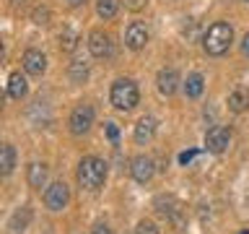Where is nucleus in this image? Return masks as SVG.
<instances>
[{
  "label": "nucleus",
  "instance_id": "obj_18",
  "mask_svg": "<svg viewBox=\"0 0 249 234\" xmlns=\"http://www.w3.org/2000/svg\"><path fill=\"white\" fill-rule=\"evenodd\" d=\"M13 167H16V151L11 143H5L0 148V169H3V175H11Z\"/></svg>",
  "mask_w": 249,
  "mask_h": 234
},
{
  "label": "nucleus",
  "instance_id": "obj_14",
  "mask_svg": "<svg viewBox=\"0 0 249 234\" xmlns=\"http://www.w3.org/2000/svg\"><path fill=\"white\" fill-rule=\"evenodd\" d=\"M26 91H29L26 76H21V73H11V78H8V97L21 99V97H26Z\"/></svg>",
  "mask_w": 249,
  "mask_h": 234
},
{
  "label": "nucleus",
  "instance_id": "obj_9",
  "mask_svg": "<svg viewBox=\"0 0 249 234\" xmlns=\"http://www.w3.org/2000/svg\"><path fill=\"white\" fill-rule=\"evenodd\" d=\"M89 50H91L93 58H109V55H112V39H109L104 31H91Z\"/></svg>",
  "mask_w": 249,
  "mask_h": 234
},
{
  "label": "nucleus",
  "instance_id": "obj_16",
  "mask_svg": "<svg viewBox=\"0 0 249 234\" xmlns=\"http://www.w3.org/2000/svg\"><path fill=\"white\" fill-rule=\"evenodd\" d=\"M247 107H249V91L247 89L231 91V97H229V109L231 112H244Z\"/></svg>",
  "mask_w": 249,
  "mask_h": 234
},
{
  "label": "nucleus",
  "instance_id": "obj_10",
  "mask_svg": "<svg viewBox=\"0 0 249 234\" xmlns=\"http://www.w3.org/2000/svg\"><path fill=\"white\" fill-rule=\"evenodd\" d=\"M153 172H156L153 159H148V156H135L130 164V175L135 177L138 182H148V179L153 177Z\"/></svg>",
  "mask_w": 249,
  "mask_h": 234
},
{
  "label": "nucleus",
  "instance_id": "obj_25",
  "mask_svg": "<svg viewBox=\"0 0 249 234\" xmlns=\"http://www.w3.org/2000/svg\"><path fill=\"white\" fill-rule=\"evenodd\" d=\"M47 19H50V11H47V8H39V11H34V21H36V23H47Z\"/></svg>",
  "mask_w": 249,
  "mask_h": 234
},
{
  "label": "nucleus",
  "instance_id": "obj_31",
  "mask_svg": "<svg viewBox=\"0 0 249 234\" xmlns=\"http://www.w3.org/2000/svg\"><path fill=\"white\" fill-rule=\"evenodd\" d=\"M247 3H249V0H247Z\"/></svg>",
  "mask_w": 249,
  "mask_h": 234
},
{
  "label": "nucleus",
  "instance_id": "obj_7",
  "mask_svg": "<svg viewBox=\"0 0 249 234\" xmlns=\"http://www.w3.org/2000/svg\"><path fill=\"white\" fill-rule=\"evenodd\" d=\"M229 140H231V130L223 128V125H215V128L208 130L205 136V148L210 154H223L229 148Z\"/></svg>",
  "mask_w": 249,
  "mask_h": 234
},
{
  "label": "nucleus",
  "instance_id": "obj_15",
  "mask_svg": "<svg viewBox=\"0 0 249 234\" xmlns=\"http://www.w3.org/2000/svg\"><path fill=\"white\" fill-rule=\"evenodd\" d=\"M44 182H47V167L44 164H39V161L29 164V185L39 190V187H44Z\"/></svg>",
  "mask_w": 249,
  "mask_h": 234
},
{
  "label": "nucleus",
  "instance_id": "obj_20",
  "mask_svg": "<svg viewBox=\"0 0 249 234\" xmlns=\"http://www.w3.org/2000/svg\"><path fill=\"white\" fill-rule=\"evenodd\" d=\"M68 76H70V81H73V83H83L86 78H89V65H86L83 60H73V62H70Z\"/></svg>",
  "mask_w": 249,
  "mask_h": 234
},
{
  "label": "nucleus",
  "instance_id": "obj_13",
  "mask_svg": "<svg viewBox=\"0 0 249 234\" xmlns=\"http://www.w3.org/2000/svg\"><path fill=\"white\" fill-rule=\"evenodd\" d=\"M153 133H156V120L153 117H140L138 125H135V140L138 143H145V140H151L153 138Z\"/></svg>",
  "mask_w": 249,
  "mask_h": 234
},
{
  "label": "nucleus",
  "instance_id": "obj_29",
  "mask_svg": "<svg viewBox=\"0 0 249 234\" xmlns=\"http://www.w3.org/2000/svg\"><path fill=\"white\" fill-rule=\"evenodd\" d=\"M68 3H70V5H81L83 0H68Z\"/></svg>",
  "mask_w": 249,
  "mask_h": 234
},
{
  "label": "nucleus",
  "instance_id": "obj_26",
  "mask_svg": "<svg viewBox=\"0 0 249 234\" xmlns=\"http://www.w3.org/2000/svg\"><path fill=\"white\" fill-rule=\"evenodd\" d=\"M143 5H145V0H127V8H132V11H138Z\"/></svg>",
  "mask_w": 249,
  "mask_h": 234
},
{
  "label": "nucleus",
  "instance_id": "obj_30",
  "mask_svg": "<svg viewBox=\"0 0 249 234\" xmlns=\"http://www.w3.org/2000/svg\"><path fill=\"white\" fill-rule=\"evenodd\" d=\"M13 3H21V0H13Z\"/></svg>",
  "mask_w": 249,
  "mask_h": 234
},
{
  "label": "nucleus",
  "instance_id": "obj_24",
  "mask_svg": "<svg viewBox=\"0 0 249 234\" xmlns=\"http://www.w3.org/2000/svg\"><path fill=\"white\" fill-rule=\"evenodd\" d=\"M107 136H109L112 143H117V138H120V128H117L114 122H107Z\"/></svg>",
  "mask_w": 249,
  "mask_h": 234
},
{
  "label": "nucleus",
  "instance_id": "obj_28",
  "mask_svg": "<svg viewBox=\"0 0 249 234\" xmlns=\"http://www.w3.org/2000/svg\"><path fill=\"white\" fill-rule=\"evenodd\" d=\"M241 50H244V55H249V31L244 34V42H241Z\"/></svg>",
  "mask_w": 249,
  "mask_h": 234
},
{
  "label": "nucleus",
  "instance_id": "obj_23",
  "mask_svg": "<svg viewBox=\"0 0 249 234\" xmlns=\"http://www.w3.org/2000/svg\"><path fill=\"white\" fill-rule=\"evenodd\" d=\"M135 234H159V229H156L153 221H140L138 229H135Z\"/></svg>",
  "mask_w": 249,
  "mask_h": 234
},
{
  "label": "nucleus",
  "instance_id": "obj_5",
  "mask_svg": "<svg viewBox=\"0 0 249 234\" xmlns=\"http://www.w3.org/2000/svg\"><path fill=\"white\" fill-rule=\"evenodd\" d=\"M70 133L73 136H83V133H89V128L93 125V107L91 104H78L73 109V115H70Z\"/></svg>",
  "mask_w": 249,
  "mask_h": 234
},
{
  "label": "nucleus",
  "instance_id": "obj_6",
  "mask_svg": "<svg viewBox=\"0 0 249 234\" xmlns=\"http://www.w3.org/2000/svg\"><path fill=\"white\" fill-rule=\"evenodd\" d=\"M68 200H70V190H68L65 182H52L50 187H47L44 203H47V208H50V211H62L68 206Z\"/></svg>",
  "mask_w": 249,
  "mask_h": 234
},
{
  "label": "nucleus",
  "instance_id": "obj_22",
  "mask_svg": "<svg viewBox=\"0 0 249 234\" xmlns=\"http://www.w3.org/2000/svg\"><path fill=\"white\" fill-rule=\"evenodd\" d=\"M78 47V34L75 31H62L60 34V50L62 52H75Z\"/></svg>",
  "mask_w": 249,
  "mask_h": 234
},
{
  "label": "nucleus",
  "instance_id": "obj_8",
  "mask_svg": "<svg viewBox=\"0 0 249 234\" xmlns=\"http://www.w3.org/2000/svg\"><path fill=\"white\" fill-rule=\"evenodd\" d=\"M124 42H127L130 50H143V47L148 44V29L140 21L130 23L127 31H124Z\"/></svg>",
  "mask_w": 249,
  "mask_h": 234
},
{
  "label": "nucleus",
  "instance_id": "obj_11",
  "mask_svg": "<svg viewBox=\"0 0 249 234\" xmlns=\"http://www.w3.org/2000/svg\"><path fill=\"white\" fill-rule=\"evenodd\" d=\"M23 70L29 76H42L47 70V58L39 50H26L23 52Z\"/></svg>",
  "mask_w": 249,
  "mask_h": 234
},
{
  "label": "nucleus",
  "instance_id": "obj_4",
  "mask_svg": "<svg viewBox=\"0 0 249 234\" xmlns=\"http://www.w3.org/2000/svg\"><path fill=\"white\" fill-rule=\"evenodd\" d=\"M156 211H159V216H163L169 224H174L177 229H182L184 221H187L184 206L177 198H171V195H159V198H156Z\"/></svg>",
  "mask_w": 249,
  "mask_h": 234
},
{
  "label": "nucleus",
  "instance_id": "obj_1",
  "mask_svg": "<svg viewBox=\"0 0 249 234\" xmlns=\"http://www.w3.org/2000/svg\"><path fill=\"white\" fill-rule=\"evenodd\" d=\"M231 42H233V29L223 21L213 23V26L205 31V37H202V47H205V52L213 55V58H221V55L229 52Z\"/></svg>",
  "mask_w": 249,
  "mask_h": 234
},
{
  "label": "nucleus",
  "instance_id": "obj_17",
  "mask_svg": "<svg viewBox=\"0 0 249 234\" xmlns=\"http://www.w3.org/2000/svg\"><path fill=\"white\" fill-rule=\"evenodd\" d=\"M202 89H205V81H202V76L200 73H192V76H187V83H184V94L190 99H197Z\"/></svg>",
  "mask_w": 249,
  "mask_h": 234
},
{
  "label": "nucleus",
  "instance_id": "obj_3",
  "mask_svg": "<svg viewBox=\"0 0 249 234\" xmlns=\"http://www.w3.org/2000/svg\"><path fill=\"white\" fill-rule=\"evenodd\" d=\"M109 97H112V104L117 109H132L140 101V91H138L135 81H130V78H120V81H114Z\"/></svg>",
  "mask_w": 249,
  "mask_h": 234
},
{
  "label": "nucleus",
  "instance_id": "obj_21",
  "mask_svg": "<svg viewBox=\"0 0 249 234\" xmlns=\"http://www.w3.org/2000/svg\"><path fill=\"white\" fill-rule=\"evenodd\" d=\"M29 218H31V211H29V208H21V211H16V214H13V218H11V229H13V234H21L23 229H26Z\"/></svg>",
  "mask_w": 249,
  "mask_h": 234
},
{
  "label": "nucleus",
  "instance_id": "obj_19",
  "mask_svg": "<svg viewBox=\"0 0 249 234\" xmlns=\"http://www.w3.org/2000/svg\"><path fill=\"white\" fill-rule=\"evenodd\" d=\"M117 11H120V0H96V13L101 19H114Z\"/></svg>",
  "mask_w": 249,
  "mask_h": 234
},
{
  "label": "nucleus",
  "instance_id": "obj_27",
  "mask_svg": "<svg viewBox=\"0 0 249 234\" xmlns=\"http://www.w3.org/2000/svg\"><path fill=\"white\" fill-rule=\"evenodd\" d=\"M93 234H112V229H109L107 224H99L96 229H93Z\"/></svg>",
  "mask_w": 249,
  "mask_h": 234
},
{
  "label": "nucleus",
  "instance_id": "obj_12",
  "mask_svg": "<svg viewBox=\"0 0 249 234\" xmlns=\"http://www.w3.org/2000/svg\"><path fill=\"white\" fill-rule=\"evenodd\" d=\"M156 83H159V91L163 94V97H171V94L177 91V86H179L177 70L174 68H163L159 73V78H156Z\"/></svg>",
  "mask_w": 249,
  "mask_h": 234
},
{
  "label": "nucleus",
  "instance_id": "obj_2",
  "mask_svg": "<svg viewBox=\"0 0 249 234\" xmlns=\"http://www.w3.org/2000/svg\"><path fill=\"white\" fill-rule=\"evenodd\" d=\"M107 179V161L99 159V156H86V159L78 164V182H81L86 190H96V187L104 185Z\"/></svg>",
  "mask_w": 249,
  "mask_h": 234
}]
</instances>
